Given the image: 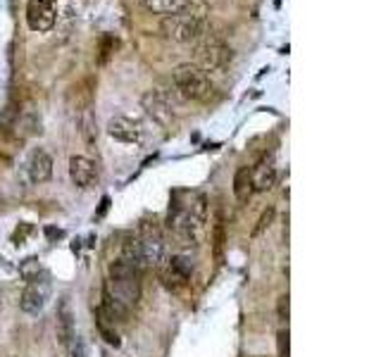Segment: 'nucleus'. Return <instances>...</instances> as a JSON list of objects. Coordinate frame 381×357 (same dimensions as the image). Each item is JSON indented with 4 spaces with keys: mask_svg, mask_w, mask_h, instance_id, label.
<instances>
[{
    "mask_svg": "<svg viewBox=\"0 0 381 357\" xmlns=\"http://www.w3.org/2000/svg\"><path fill=\"white\" fill-rule=\"evenodd\" d=\"M108 293L120 300L124 308L136 305L141 298V272L122 258L115 260L108 269Z\"/></svg>",
    "mask_w": 381,
    "mask_h": 357,
    "instance_id": "obj_1",
    "label": "nucleus"
},
{
    "mask_svg": "<svg viewBox=\"0 0 381 357\" xmlns=\"http://www.w3.org/2000/svg\"><path fill=\"white\" fill-rule=\"evenodd\" d=\"M162 31H165L167 39L177 43H196L201 41L205 31H208V20H205L203 12H193L189 5V8L177 12V15L165 17Z\"/></svg>",
    "mask_w": 381,
    "mask_h": 357,
    "instance_id": "obj_2",
    "label": "nucleus"
},
{
    "mask_svg": "<svg viewBox=\"0 0 381 357\" xmlns=\"http://www.w3.org/2000/svg\"><path fill=\"white\" fill-rule=\"evenodd\" d=\"M174 86H177L181 98L196 100V103L208 100L212 96V91H215L210 77L196 65H179L174 70Z\"/></svg>",
    "mask_w": 381,
    "mask_h": 357,
    "instance_id": "obj_3",
    "label": "nucleus"
},
{
    "mask_svg": "<svg viewBox=\"0 0 381 357\" xmlns=\"http://www.w3.org/2000/svg\"><path fill=\"white\" fill-rule=\"evenodd\" d=\"M196 60H198V65H201V70L205 74L222 72V70H227V67L231 65V60H234V50L220 39H210V41H205L203 46H198Z\"/></svg>",
    "mask_w": 381,
    "mask_h": 357,
    "instance_id": "obj_4",
    "label": "nucleus"
},
{
    "mask_svg": "<svg viewBox=\"0 0 381 357\" xmlns=\"http://www.w3.org/2000/svg\"><path fill=\"white\" fill-rule=\"evenodd\" d=\"M51 293H53V286L48 277H36L31 279L27 286H24L22 296H20V308L22 312H27V315H39L43 312V308L48 305V300H51Z\"/></svg>",
    "mask_w": 381,
    "mask_h": 357,
    "instance_id": "obj_5",
    "label": "nucleus"
},
{
    "mask_svg": "<svg viewBox=\"0 0 381 357\" xmlns=\"http://www.w3.org/2000/svg\"><path fill=\"white\" fill-rule=\"evenodd\" d=\"M108 134L115 141L120 143H129V146H139L146 139V129L139 119L134 117H124V115H115L108 122Z\"/></svg>",
    "mask_w": 381,
    "mask_h": 357,
    "instance_id": "obj_6",
    "label": "nucleus"
},
{
    "mask_svg": "<svg viewBox=\"0 0 381 357\" xmlns=\"http://www.w3.org/2000/svg\"><path fill=\"white\" fill-rule=\"evenodd\" d=\"M141 103H143V110H146L160 127H170L174 119V108H172V100L167 98L165 93L158 89H151L143 93Z\"/></svg>",
    "mask_w": 381,
    "mask_h": 357,
    "instance_id": "obj_7",
    "label": "nucleus"
},
{
    "mask_svg": "<svg viewBox=\"0 0 381 357\" xmlns=\"http://www.w3.org/2000/svg\"><path fill=\"white\" fill-rule=\"evenodd\" d=\"M27 24L31 31H51L55 27V10L48 0H29Z\"/></svg>",
    "mask_w": 381,
    "mask_h": 357,
    "instance_id": "obj_8",
    "label": "nucleus"
},
{
    "mask_svg": "<svg viewBox=\"0 0 381 357\" xmlns=\"http://www.w3.org/2000/svg\"><path fill=\"white\" fill-rule=\"evenodd\" d=\"M191 274H193L191 260L184 258V255H172V258L167 260V265L162 267L160 277L165 281V286L177 288V286H184L186 281L191 279Z\"/></svg>",
    "mask_w": 381,
    "mask_h": 357,
    "instance_id": "obj_9",
    "label": "nucleus"
},
{
    "mask_svg": "<svg viewBox=\"0 0 381 357\" xmlns=\"http://www.w3.org/2000/svg\"><path fill=\"white\" fill-rule=\"evenodd\" d=\"M70 179L77 189L89 191L96 186V181H98V169L89 158H84V155H74V158L70 160Z\"/></svg>",
    "mask_w": 381,
    "mask_h": 357,
    "instance_id": "obj_10",
    "label": "nucleus"
},
{
    "mask_svg": "<svg viewBox=\"0 0 381 357\" xmlns=\"http://www.w3.org/2000/svg\"><path fill=\"white\" fill-rule=\"evenodd\" d=\"M27 177L34 186L46 184V181L53 179V158L46 153V150L36 148L34 153L29 155L27 160Z\"/></svg>",
    "mask_w": 381,
    "mask_h": 357,
    "instance_id": "obj_11",
    "label": "nucleus"
},
{
    "mask_svg": "<svg viewBox=\"0 0 381 357\" xmlns=\"http://www.w3.org/2000/svg\"><path fill=\"white\" fill-rule=\"evenodd\" d=\"M253 174V191L258 193H267L274 189L277 184V169H274L272 162H260L258 167L251 169Z\"/></svg>",
    "mask_w": 381,
    "mask_h": 357,
    "instance_id": "obj_12",
    "label": "nucleus"
},
{
    "mask_svg": "<svg viewBox=\"0 0 381 357\" xmlns=\"http://www.w3.org/2000/svg\"><path fill=\"white\" fill-rule=\"evenodd\" d=\"M98 312H101V315L112 324H115V322H127V317H129V308H124L120 300L112 298L108 293V288L103 291V303H101V308H98Z\"/></svg>",
    "mask_w": 381,
    "mask_h": 357,
    "instance_id": "obj_13",
    "label": "nucleus"
},
{
    "mask_svg": "<svg viewBox=\"0 0 381 357\" xmlns=\"http://www.w3.org/2000/svg\"><path fill=\"white\" fill-rule=\"evenodd\" d=\"M143 5H146L148 12H153V15H177V12L186 10L191 5V0H143Z\"/></svg>",
    "mask_w": 381,
    "mask_h": 357,
    "instance_id": "obj_14",
    "label": "nucleus"
},
{
    "mask_svg": "<svg viewBox=\"0 0 381 357\" xmlns=\"http://www.w3.org/2000/svg\"><path fill=\"white\" fill-rule=\"evenodd\" d=\"M234 196L246 203L248 198L253 196V174L251 167H241L239 172L234 174Z\"/></svg>",
    "mask_w": 381,
    "mask_h": 357,
    "instance_id": "obj_15",
    "label": "nucleus"
},
{
    "mask_svg": "<svg viewBox=\"0 0 381 357\" xmlns=\"http://www.w3.org/2000/svg\"><path fill=\"white\" fill-rule=\"evenodd\" d=\"M96 327H98V334L103 336V341L108 343V346H115V348H120L122 346V341H120V334L115 331V324L108 322L101 312L96 310Z\"/></svg>",
    "mask_w": 381,
    "mask_h": 357,
    "instance_id": "obj_16",
    "label": "nucleus"
},
{
    "mask_svg": "<svg viewBox=\"0 0 381 357\" xmlns=\"http://www.w3.org/2000/svg\"><path fill=\"white\" fill-rule=\"evenodd\" d=\"M58 336L65 346H70L72 338H74V327H72V317H70V310L62 308L60 312V319H58Z\"/></svg>",
    "mask_w": 381,
    "mask_h": 357,
    "instance_id": "obj_17",
    "label": "nucleus"
},
{
    "mask_svg": "<svg viewBox=\"0 0 381 357\" xmlns=\"http://www.w3.org/2000/svg\"><path fill=\"white\" fill-rule=\"evenodd\" d=\"M224 246H227V231H224V222L220 217V219H217V224H215V229H212V248H215V258L217 260H222Z\"/></svg>",
    "mask_w": 381,
    "mask_h": 357,
    "instance_id": "obj_18",
    "label": "nucleus"
},
{
    "mask_svg": "<svg viewBox=\"0 0 381 357\" xmlns=\"http://www.w3.org/2000/svg\"><path fill=\"white\" fill-rule=\"evenodd\" d=\"M39 272H41V265H39V260H36V258H29V260L20 267V274H22V277L27 279V281L39 277Z\"/></svg>",
    "mask_w": 381,
    "mask_h": 357,
    "instance_id": "obj_19",
    "label": "nucleus"
},
{
    "mask_svg": "<svg viewBox=\"0 0 381 357\" xmlns=\"http://www.w3.org/2000/svg\"><path fill=\"white\" fill-rule=\"evenodd\" d=\"M115 48H117V39L115 36H103V41H101V62L105 65V62L110 60V55L115 53Z\"/></svg>",
    "mask_w": 381,
    "mask_h": 357,
    "instance_id": "obj_20",
    "label": "nucleus"
},
{
    "mask_svg": "<svg viewBox=\"0 0 381 357\" xmlns=\"http://www.w3.org/2000/svg\"><path fill=\"white\" fill-rule=\"evenodd\" d=\"M289 329H281L277 334V353L279 357H289Z\"/></svg>",
    "mask_w": 381,
    "mask_h": 357,
    "instance_id": "obj_21",
    "label": "nucleus"
},
{
    "mask_svg": "<svg viewBox=\"0 0 381 357\" xmlns=\"http://www.w3.org/2000/svg\"><path fill=\"white\" fill-rule=\"evenodd\" d=\"M272 219H274V208H270V210H265L262 212V217L258 219V227L253 229V236H260L262 231H265L267 227L272 224Z\"/></svg>",
    "mask_w": 381,
    "mask_h": 357,
    "instance_id": "obj_22",
    "label": "nucleus"
},
{
    "mask_svg": "<svg viewBox=\"0 0 381 357\" xmlns=\"http://www.w3.org/2000/svg\"><path fill=\"white\" fill-rule=\"evenodd\" d=\"M279 319L281 322H289V296L279 298Z\"/></svg>",
    "mask_w": 381,
    "mask_h": 357,
    "instance_id": "obj_23",
    "label": "nucleus"
},
{
    "mask_svg": "<svg viewBox=\"0 0 381 357\" xmlns=\"http://www.w3.org/2000/svg\"><path fill=\"white\" fill-rule=\"evenodd\" d=\"M31 231H34V229H31V224H22V229L15 231V241H24V238H27Z\"/></svg>",
    "mask_w": 381,
    "mask_h": 357,
    "instance_id": "obj_24",
    "label": "nucleus"
},
{
    "mask_svg": "<svg viewBox=\"0 0 381 357\" xmlns=\"http://www.w3.org/2000/svg\"><path fill=\"white\" fill-rule=\"evenodd\" d=\"M48 3H51V0H48Z\"/></svg>",
    "mask_w": 381,
    "mask_h": 357,
    "instance_id": "obj_25",
    "label": "nucleus"
},
{
    "mask_svg": "<svg viewBox=\"0 0 381 357\" xmlns=\"http://www.w3.org/2000/svg\"><path fill=\"white\" fill-rule=\"evenodd\" d=\"M0 300H3V298H0Z\"/></svg>",
    "mask_w": 381,
    "mask_h": 357,
    "instance_id": "obj_26",
    "label": "nucleus"
}]
</instances>
